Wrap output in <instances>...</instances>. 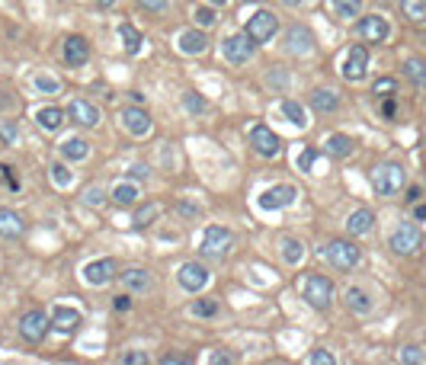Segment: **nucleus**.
Masks as SVG:
<instances>
[{"instance_id":"nucleus-1","label":"nucleus","mask_w":426,"mask_h":365,"mask_svg":"<svg viewBox=\"0 0 426 365\" xmlns=\"http://www.w3.org/2000/svg\"><path fill=\"white\" fill-rule=\"evenodd\" d=\"M301 295H305V301H308L314 311H327L330 301H334V282L321 273H311V275H305V282H301Z\"/></svg>"},{"instance_id":"nucleus-2","label":"nucleus","mask_w":426,"mask_h":365,"mask_svg":"<svg viewBox=\"0 0 426 365\" xmlns=\"http://www.w3.org/2000/svg\"><path fill=\"white\" fill-rule=\"evenodd\" d=\"M372 189L378 196H398L404 189V167L401 164H378L372 170Z\"/></svg>"},{"instance_id":"nucleus-3","label":"nucleus","mask_w":426,"mask_h":365,"mask_svg":"<svg viewBox=\"0 0 426 365\" xmlns=\"http://www.w3.org/2000/svg\"><path fill=\"white\" fill-rule=\"evenodd\" d=\"M324 260L330 266H336L340 273H346V269H356V263L362 260V250L352 241H330L324 247Z\"/></svg>"},{"instance_id":"nucleus-4","label":"nucleus","mask_w":426,"mask_h":365,"mask_svg":"<svg viewBox=\"0 0 426 365\" xmlns=\"http://www.w3.org/2000/svg\"><path fill=\"white\" fill-rule=\"evenodd\" d=\"M253 49H257V42L247 33H235L221 42V55H225L228 65H247L253 58Z\"/></svg>"},{"instance_id":"nucleus-5","label":"nucleus","mask_w":426,"mask_h":365,"mask_svg":"<svg viewBox=\"0 0 426 365\" xmlns=\"http://www.w3.org/2000/svg\"><path fill=\"white\" fill-rule=\"evenodd\" d=\"M231 247H235V234L228 228H218V224L205 228V234H202V253L205 257H228Z\"/></svg>"},{"instance_id":"nucleus-6","label":"nucleus","mask_w":426,"mask_h":365,"mask_svg":"<svg viewBox=\"0 0 426 365\" xmlns=\"http://www.w3.org/2000/svg\"><path fill=\"white\" fill-rule=\"evenodd\" d=\"M279 29V19H276V13H269V10H257L250 19H247V26H244V33L250 35L253 42H269L273 39V33Z\"/></svg>"},{"instance_id":"nucleus-7","label":"nucleus","mask_w":426,"mask_h":365,"mask_svg":"<svg viewBox=\"0 0 426 365\" xmlns=\"http://www.w3.org/2000/svg\"><path fill=\"white\" fill-rule=\"evenodd\" d=\"M84 279H87V285H96V289L109 285L112 279H119L116 260H93V263H87L84 266Z\"/></svg>"},{"instance_id":"nucleus-8","label":"nucleus","mask_w":426,"mask_h":365,"mask_svg":"<svg viewBox=\"0 0 426 365\" xmlns=\"http://www.w3.org/2000/svg\"><path fill=\"white\" fill-rule=\"evenodd\" d=\"M295 199H298V189H295L292 182H282V186H273V189H266L257 202H259V208H266V212H276V208L292 205Z\"/></svg>"},{"instance_id":"nucleus-9","label":"nucleus","mask_w":426,"mask_h":365,"mask_svg":"<svg viewBox=\"0 0 426 365\" xmlns=\"http://www.w3.org/2000/svg\"><path fill=\"white\" fill-rule=\"evenodd\" d=\"M420 241H423V237H420V231H417V224H410V221H404L401 228H398V231L391 234V250L394 253H401V257H410V253H414V250L420 247Z\"/></svg>"},{"instance_id":"nucleus-10","label":"nucleus","mask_w":426,"mask_h":365,"mask_svg":"<svg viewBox=\"0 0 426 365\" xmlns=\"http://www.w3.org/2000/svg\"><path fill=\"white\" fill-rule=\"evenodd\" d=\"M49 314L45 311H29V314H23V321H19V333H23V340L29 343H39L45 337V330H49Z\"/></svg>"},{"instance_id":"nucleus-11","label":"nucleus","mask_w":426,"mask_h":365,"mask_svg":"<svg viewBox=\"0 0 426 365\" xmlns=\"http://www.w3.org/2000/svg\"><path fill=\"white\" fill-rule=\"evenodd\" d=\"M209 269L202 263H183L180 266V285H183L186 291H202L205 285H209Z\"/></svg>"},{"instance_id":"nucleus-12","label":"nucleus","mask_w":426,"mask_h":365,"mask_svg":"<svg viewBox=\"0 0 426 365\" xmlns=\"http://www.w3.org/2000/svg\"><path fill=\"white\" fill-rule=\"evenodd\" d=\"M368 71V51L366 45H352L350 55H346V65H343V77L346 80H362Z\"/></svg>"},{"instance_id":"nucleus-13","label":"nucleus","mask_w":426,"mask_h":365,"mask_svg":"<svg viewBox=\"0 0 426 365\" xmlns=\"http://www.w3.org/2000/svg\"><path fill=\"white\" fill-rule=\"evenodd\" d=\"M65 112L74 119L77 125H84V128H96V125H100V109L87 100H71V106H67Z\"/></svg>"},{"instance_id":"nucleus-14","label":"nucleus","mask_w":426,"mask_h":365,"mask_svg":"<svg viewBox=\"0 0 426 365\" xmlns=\"http://www.w3.org/2000/svg\"><path fill=\"white\" fill-rule=\"evenodd\" d=\"M356 33H359L366 42H384L388 35H391V26H388L384 17H362L359 26H356Z\"/></svg>"},{"instance_id":"nucleus-15","label":"nucleus","mask_w":426,"mask_h":365,"mask_svg":"<svg viewBox=\"0 0 426 365\" xmlns=\"http://www.w3.org/2000/svg\"><path fill=\"white\" fill-rule=\"evenodd\" d=\"M250 144H253V151H257V154H263V158H276V154H279V138L269 132L266 125H253Z\"/></svg>"},{"instance_id":"nucleus-16","label":"nucleus","mask_w":426,"mask_h":365,"mask_svg":"<svg viewBox=\"0 0 426 365\" xmlns=\"http://www.w3.org/2000/svg\"><path fill=\"white\" fill-rule=\"evenodd\" d=\"M65 61L71 67H84L87 61H90V42H87L84 35H71V39H65Z\"/></svg>"},{"instance_id":"nucleus-17","label":"nucleus","mask_w":426,"mask_h":365,"mask_svg":"<svg viewBox=\"0 0 426 365\" xmlns=\"http://www.w3.org/2000/svg\"><path fill=\"white\" fill-rule=\"evenodd\" d=\"M285 49L292 51V55H311V51H314V35H311V29L292 26L289 35H285Z\"/></svg>"},{"instance_id":"nucleus-18","label":"nucleus","mask_w":426,"mask_h":365,"mask_svg":"<svg viewBox=\"0 0 426 365\" xmlns=\"http://www.w3.org/2000/svg\"><path fill=\"white\" fill-rule=\"evenodd\" d=\"M122 125H126L135 138H144L151 132V116L138 106H128V109H122Z\"/></svg>"},{"instance_id":"nucleus-19","label":"nucleus","mask_w":426,"mask_h":365,"mask_svg":"<svg viewBox=\"0 0 426 365\" xmlns=\"http://www.w3.org/2000/svg\"><path fill=\"white\" fill-rule=\"evenodd\" d=\"M176 49L183 51V55H202V51L209 49V39H205V33H202V26L199 29H186V33H180Z\"/></svg>"},{"instance_id":"nucleus-20","label":"nucleus","mask_w":426,"mask_h":365,"mask_svg":"<svg viewBox=\"0 0 426 365\" xmlns=\"http://www.w3.org/2000/svg\"><path fill=\"white\" fill-rule=\"evenodd\" d=\"M375 228V212L372 208H356L350 218H346V231L352 234V237H362V234H368Z\"/></svg>"},{"instance_id":"nucleus-21","label":"nucleus","mask_w":426,"mask_h":365,"mask_svg":"<svg viewBox=\"0 0 426 365\" xmlns=\"http://www.w3.org/2000/svg\"><path fill=\"white\" fill-rule=\"evenodd\" d=\"M119 279H122L126 291H148L151 289V273L142 269V266H128L126 273H119Z\"/></svg>"},{"instance_id":"nucleus-22","label":"nucleus","mask_w":426,"mask_h":365,"mask_svg":"<svg viewBox=\"0 0 426 365\" xmlns=\"http://www.w3.org/2000/svg\"><path fill=\"white\" fill-rule=\"evenodd\" d=\"M0 237H7V241L23 237V218L13 208H0Z\"/></svg>"},{"instance_id":"nucleus-23","label":"nucleus","mask_w":426,"mask_h":365,"mask_svg":"<svg viewBox=\"0 0 426 365\" xmlns=\"http://www.w3.org/2000/svg\"><path fill=\"white\" fill-rule=\"evenodd\" d=\"M51 324H55V330L61 333H71L77 324H80V311H74V307H65L58 305L55 311H51Z\"/></svg>"},{"instance_id":"nucleus-24","label":"nucleus","mask_w":426,"mask_h":365,"mask_svg":"<svg viewBox=\"0 0 426 365\" xmlns=\"http://www.w3.org/2000/svg\"><path fill=\"white\" fill-rule=\"evenodd\" d=\"M65 109L58 106H42L39 112H35V122H39V128H45V132H58L61 125H65Z\"/></svg>"},{"instance_id":"nucleus-25","label":"nucleus","mask_w":426,"mask_h":365,"mask_svg":"<svg viewBox=\"0 0 426 365\" xmlns=\"http://www.w3.org/2000/svg\"><path fill=\"white\" fill-rule=\"evenodd\" d=\"M311 106L318 109V112H324V116H330V112H336V109H340V96H336L334 90L321 87V90L311 93Z\"/></svg>"},{"instance_id":"nucleus-26","label":"nucleus","mask_w":426,"mask_h":365,"mask_svg":"<svg viewBox=\"0 0 426 365\" xmlns=\"http://www.w3.org/2000/svg\"><path fill=\"white\" fill-rule=\"evenodd\" d=\"M346 307H350L352 314H368V311H372V298H368V291L359 289V285L346 289Z\"/></svg>"},{"instance_id":"nucleus-27","label":"nucleus","mask_w":426,"mask_h":365,"mask_svg":"<svg viewBox=\"0 0 426 365\" xmlns=\"http://www.w3.org/2000/svg\"><path fill=\"white\" fill-rule=\"evenodd\" d=\"M138 196H142V192H138V186H135L132 180H122L116 189H112V202L122 208H132L135 202H138Z\"/></svg>"},{"instance_id":"nucleus-28","label":"nucleus","mask_w":426,"mask_h":365,"mask_svg":"<svg viewBox=\"0 0 426 365\" xmlns=\"http://www.w3.org/2000/svg\"><path fill=\"white\" fill-rule=\"evenodd\" d=\"M352 151H356V144H352V138L350 135H330V138H327V154H330V158H350Z\"/></svg>"},{"instance_id":"nucleus-29","label":"nucleus","mask_w":426,"mask_h":365,"mask_svg":"<svg viewBox=\"0 0 426 365\" xmlns=\"http://www.w3.org/2000/svg\"><path fill=\"white\" fill-rule=\"evenodd\" d=\"M87 154H90V144L84 142V138H67V142H61V158L65 160H84Z\"/></svg>"},{"instance_id":"nucleus-30","label":"nucleus","mask_w":426,"mask_h":365,"mask_svg":"<svg viewBox=\"0 0 426 365\" xmlns=\"http://www.w3.org/2000/svg\"><path fill=\"white\" fill-rule=\"evenodd\" d=\"M279 247H282V260L289 266H298L301 260H305V244L295 241V237H282V241H279Z\"/></svg>"},{"instance_id":"nucleus-31","label":"nucleus","mask_w":426,"mask_h":365,"mask_svg":"<svg viewBox=\"0 0 426 365\" xmlns=\"http://www.w3.org/2000/svg\"><path fill=\"white\" fill-rule=\"evenodd\" d=\"M327 7H334L340 19H356L362 13V0H327Z\"/></svg>"},{"instance_id":"nucleus-32","label":"nucleus","mask_w":426,"mask_h":365,"mask_svg":"<svg viewBox=\"0 0 426 365\" xmlns=\"http://www.w3.org/2000/svg\"><path fill=\"white\" fill-rule=\"evenodd\" d=\"M119 39H122V45H126L128 55H135V51L142 49V33H138L132 23H122V26H119Z\"/></svg>"},{"instance_id":"nucleus-33","label":"nucleus","mask_w":426,"mask_h":365,"mask_svg":"<svg viewBox=\"0 0 426 365\" xmlns=\"http://www.w3.org/2000/svg\"><path fill=\"white\" fill-rule=\"evenodd\" d=\"M404 74H407L410 83H417V87H426V61L407 58V61H404Z\"/></svg>"},{"instance_id":"nucleus-34","label":"nucleus","mask_w":426,"mask_h":365,"mask_svg":"<svg viewBox=\"0 0 426 365\" xmlns=\"http://www.w3.org/2000/svg\"><path fill=\"white\" fill-rule=\"evenodd\" d=\"M401 13L410 23H426V0H401Z\"/></svg>"},{"instance_id":"nucleus-35","label":"nucleus","mask_w":426,"mask_h":365,"mask_svg":"<svg viewBox=\"0 0 426 365\" xmlns=\"http://www.w3.org/2000/svg\"><path fill=\"white\" fill-rule=\"evenodd\" d=\"M279 109H282V116L289 119L292 125H298V128H305V125H308V119H305V109H301L295 100H285Z\"/></svg>"},{"instance_id":"nucleus-36","label":"nucleus","mask_w":426,"mask_h":365,"mask_svg":"<svg viewBox=\"0 0 426 365\" xmlns=\"http://www.w3.org/2000/svg\"><path fill=\"white\" fill-rule=\"evenodd\" d=\"M49 170H51V182H55L58 189H67V186L74 182V173H71V170H67V167L61 164V160H58V164H51Z\"/></svg>"},{"instance_id":"nucleus-37","label":"nucleus","mask_w":426,"mask_h":365,"mask_svg":"<svg viewBox=\"0 0 426 365\" xmlns=\"http://www.w3.org/2000/svg\"><path fill=\"white\" fill-rule=\"evenodd\" d=\"M372 93H375L378 100H384V96H394V93H398V80H394V77H378L375 87H372Z\"/></svg>"},{"instance_id":"nucleus-38","label":"nucleus","mask_w":426,"mask_h":365,"mask_svg":"<svg viewBox=\"0 0 426 365\" xmlns=\"http://www.w3.org/2000/svg\"><path fill=\"white\" fill-rule=\"evenodd\" d=\"M35 90L39 93H58L61 90V83H58V77H51V74H35Z\"/></svg>"},{"instance_id":"nucleus-39","label":"nucleus","mask_w":426,"mask_h":365,"mask_svg":"<svg viewBox=\"0 0 426 365\" xmlns=\"http://www.w3.org/2000/svg\"><path fill=\"white\" fill-rule=\"evenodd\" d=\"M192 19H196V26H202V29H209V26H215L218 13L212 7H196V13H192Z\"/></svg>"},{"instance_id":"nucleus-40","label":"nucleus","mask_w":426,"mask_h":365,"mask_svg":"<svg viewBox=\"0 0 426 365\" xmlns=\"http://www.w3.org/2000/svg\"><path fill=\"white\" fill-rule=\"evenodd\" d=\"M84 202H87L90 208H100L103 202H106V189H103V186H87Z\"/></svg>"},{"instance_id":"nucleus-41","label":"nucleus","mask_w":426,"mask_h":365,"mask_svg":"<svg viewBox=\"0 0 426 365\" xmlns=\"http://www.w3.org/2000/svg\"><path fill=\"white\" fill-rule=\"evenodd\" d=\"M192 314H196V317H215L218 314V305H215V301H196V305H192Z\"/></svg>"},{"instance_id":"nucleus-42","label":"nucleus","mask_w":426,"mask_h":365,"mask_svg":"<svg viewBox=\"0 0 426 365\" xmlns=\"http://www.w3.org/2000/svg\"><path fill=\"white\" fill-rule=\"evenodd\" d=\"M401 362H407V365H420V362H426V356L420 353L417 346H404V349H401Z\"/></svg>"},{"instance_id":"nucleus-43","label":"nucleus","mask_w":426,"mask_h":365,"mask_svg":"<svg viewBox=\"0 0 426 365\" xmlns=\"http://www.w3.org/2000/svg\"><path fill=\"white\" fill-rule=\"evenodd\" d=\"M308 362L311 365H334V353H327V349H314V353H308Z\"/></svg>"},{"instance_id":"nucleus-44","label":"nucleus","mask_w":426,"mask_h":365,"mask_svg":"<svg viewBox=\"0 0 426 365\" xmlns=\"http://www.w3.org/2000/svg\"><path fill=\"white\" fill-rule=\"evenodd\" d=\"M138 7L148 10V13H167L170 0H138Z\"/></svg>"},{"instance_id":"nucleus-45","label":"nucleus","mask_w":426,"mask_h":365,"mask_svg":"<svg viewBox=\"0 0 426 365\" xmlns=\"http://www.w3.org/2000/svg\"><path fill=\"white\" fill-rule=\"evenodd\" d=\"M314 160H318V151L314 148H305L298 154V167H301V173H305V170H311V167H314Z\"/></svg>"},{"instance_id":"nucleus-46","label":"nucleus","mask_w":426,"mask_h":365,"mask_svg":"<svg viewBox=\"0 0 426 365\" xmlns=\"http://www.w3.org/2000/svg\"><path fill=\"white\" fill-rule=\"evenodd\" d=\"M154 215H157V205H144V208H138V215H135V228H144V224H148Z\"/></svg>"},{"instance_id":"nucleus-47","label":"nucleus","mask_w":426,"mask_h":365,"mask_svg":"<svg viewBox=\"0 0 426 365\" xmlns=\"http://www.w3.org/2000/svg\"><path fill=\"white\" fill-rule=\"evenodd\" d=\"M183 103H186V109H189V112H205V100H202V96H196V93H186Z\"/></svg>"},{"instance_id":"nucleus-48","label":"nucleus","mask_w":426,"mask_h":365,"mask_svg":"<svg viewBox=\"0 0 426 365\" xmlns=\"http://www.w3.org/2000/svg\"><path fill=\"white\" fill-rule=\"evenodd\" d=\"M119 362H122V365H144V362H148V356H144V353H126Z\"/></svg>"},{"instance_id":"nucleus-49","label":"nucleus","mask_w":426,"mask_h":365,"mask_svg":"<svg viewBox=\"0 0 426 365\" xmlns=\"http://www.w3.org/2000/svg\"><path fill=\"white\" fill-rule=\"evenodd\" d=\"M382 112H384V119H394V112H398V103H394V96H384Z\"/></svg>"},{"instance_id":"nucleus-50","label":"nucleus","mask_w":426,"mask_h":365,"mask_svg":"<svg viewBox=\"0 0 426 365\" xmlns=\"http://www.w3.org/2000/svg\"><path fill=\"white\" fill-rule=\"evenodd\" d=\"M112 307H116V311H132V298H128V295H116V298H112Z\"/></svg>"},{"instance_id":"nucleus-51","label":"nucleus","mask_w":426,"mask_h":365,"mask_svg":"<svg viewBox=\"0 0 426 365\" xmlns=\"http://www.w3.org/2000/svg\"><path fill=\"white\" fill-rule=\"evenodd\" d=\"M0 135H3L7 142H13V138H17V125H13V122H3V125H0Z\"/></svg>"},{"instance_id":"nucleus-52","label":"nucleus","mask_w":426,"mask_h":365,"mask_svg":"<svg viewBox=\"0 0 426 365\" xmlns=\"http://www.w3.org/2000/svg\"><path fill=\"white\" fill-rule=\"evenodd\" d=\"M269 83H273V87H276V83L279 87H285V74L282 71H273V74H269Z\"/></svg>"},{"instance_id":"nucleus-53","label":"nucleus","mask_w":426,"mask_h":365,"mask_svg":"<svg viewBox=\"0 0 426 365\" xmlns=\"http://www.w3.org/2000/svg\"><path fill=\"white\" fill-rule=\"evenodd\" d=\"M128 176H132V180H144V176H148V170H144V167H132V170H128Z\"/></svg>"},{"instance_id":"nucleus-54","label":"nucleus","mask_w":426,"mask_h":365,"mask_svg":"<svg viewBox=\"0 0 426 365\" xmlns=\"http://www.w3.org/2000/svg\"><path fill=\"white\" fill-rule=\"evenodd\" d=\"M420 199V186H410L407 189V202H417Z\"/></svg>"},{"instance_id":"nucleus-55","label":"nucleus","mask_w":426,"mask_h":365,"mask_svg":"<svg viewBox=\"0 0 426 365\" xmlns=\"http://www.w3.org/2000/svg\"><path fill=\"white\" fill-rule=\"evenodd\" d=\"M164 362H167V365H173V362H176V365H183L186 359H183V356H164Z\"/></svg>"},{"instance_id":"nucleus-56","label":"nucleus","mask_w":426,"mask_h":365,"mask_svg":"<svg viewBox=\"0 0 426 365\" xmlns=\"http://www.w3.org/2000/svg\"><path fill=\"white\" fill-rule=\"evenodd\" d=\"M212 362H231V356H225V353H215V356H212Z\"/></svg>"},{"instance_id":"nucleus-57","label":"nucleus","mask_w":426,"mask_h":365,"mask_svg":"<svg viewBox=\"0 0 426 365\" xmlns=\"http://www.w3.org/2000/svg\"><path fill=\"white\" fill-rule=\"evenodd\" d=\"M417 218H426V205H417Z\"/></svg>"},{"instance_id":"nucleus-58","label":"nucleus","mask_w":426,"mask_h":365,"mask_svg":"<svg viewBox=\"0 0 426 365\" xmlns=\"http://www.w3.org/2000/svg\"><path fill=\"white\" fill-rule=\"evenodd\" d=\"M96 3H100V7H112V3H116V0H96Z\"/></svg>"},{"instance_id":"nucleus-59","label":"nucleus","mask_w":426,"mask_h":365,"mask_svg":"<svg viewBox=\"0 0 426 365\" xmlns=\"http://www.w3.org/2000/svg\"><path fill=\"white\" fill-rule=\"evenodd\" d=\"M285 3H289V7H298V3H305V0H285Z\"/></svg>"},{"instance_id":"nucleus-60","label":"nucleus","mask_w":426,"mask_h":365,"mask_svg":"<svg viewBox=\"0 0 426 365\" xmlns=\"http://www.w3.org/2000/svg\"><path fill=\"white\" fill-rule=\"evenodd\" d=\"M212 7H221V3H228V0H209Z\"/></svg>"},{"instance_id":"nucleus-61","label":"nucleus","mask_w":426,"mask_h":365,"mask_svg":"<svg viewBox=\"0 0 426 365\" xmlns=\"http://www.w3.org/2000/svg\"><path fill=\"white\" fill-rule=\"evenodd\" d=\"M423 244H426V237H423Z\"/></svg>"}]
</instances>
